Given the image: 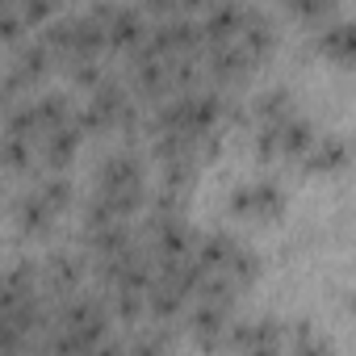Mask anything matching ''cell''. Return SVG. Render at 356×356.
<instances>
[{"label":"cell","instance_id":"obj_20","mask_svg":"<svg viewBox=\"0 0 356 356\" xmlns=\"http://www.w3.org/2000/svg\"><path fill=\"white\" fill-rule=\"evenodd\" d=\"M17 13H22V22H42V17H51L55 9H51V5H42V0H30V5H22Z\"/></svg>","mask_w":356,"mask_h":356},{"label":"cell","instance_id":"obj_4","mask_svg":"<svg viewBox=\"0 0 356 356\" xmlns=\"http://www.w3.org/2000/svg\"><path fill=\"white\" fill-rule=\"evenodd\" d=\"M210 67H214V76H218L222 84H239V80L248 76L252 59H248L235 42H222V47H210Z\"/></svg>","mask_w":356,"mask_h":356},{"label":"cell","instance_id":"obj_2","mask_svg":"<svg viewBox=\"0 0 356 356\" xmlns=\"http://www.w3.org/2000/svg\"><path fill=\"white\" fill-rule=\"evenodd\" d=\"M281 189L273 185V181H256V185H243V189H235V197H231V210H239V214H256V218H277L281 214Z\"/></svg>","mask_w":356,"mask_h":356},{"label":"cell","instance_id":"obj_16","mask_svg":"<svg viewBox=\"0 0 356 356\" xmlns=\"http://www.w3.org/2000/svg\"><path fill=\"white\" fill-rule=\"evenodd\" d=\"M0 163L5 168H30V143H22V138H0Z\"/></svg>","mask_w":356,"mask_h":356},{"label":"cell","instance_id":"obj_18","mask_svg":"<svg viewBox=\"0 0 356 356\" xmlns=\"http://www.w3.org/2000/svg\"><path fill=\"white\" fill-rule=\"evenodd\" d=\"M22 30H26L22 13H17V9H5V5H0V38H5V42H13Z\"/></svg>","mask_w":356,"mask_h":356},{"label":"cell","instance_id":"obj_10","mask_svg":"<svg viewBox=\"0 0 356 356\" xmlns=\"http://www.w3.org/2000/svg\"><path fill=\"white\" fill-rule=\"evenodd\" d=\"M343 163H348L343 138H323V147L310 151V168H314V172H335V168H343Z\"/></svg>","mask_w":356,"mask_h":356},{"label":"cell","instance_id":"obj_13","mask_svg":"<svg viewBox=\"0 0 356 356\" xmlns=\"http://www.w3.org/2000/svg\"><path fill=\"white\" fill-rule=\"evenodd\" d=\"M38 202L55 214L59 206H67V202H72V181H67V176H47L42 189H38Z\"/></svg>","mask_w":356,"mask_h":356},{"label":"cell","instance_id":"obj_6","mask_svg":"<svg viewBox=\"0 0 356 356\" xmlns=\"http://www.w3.org/2000/svg\"><path fill=\"white\" fill-rule=\"evenodd\" d=\"M76 147H80V130H76L72 122L47 130V163H51V168H67L72 155H76Z\"/></svg>","mask_w":356,"mask_h":356},{"label":"cell","instance_id":"obj_14","mask_svg":"<svg viewBox=\"0 0 356 356\" xmlns=\"http://www.w3.org/2000/svg\"><path fill=\"white\" fill-rule=\"evenodd\" d=\"M168 352V331H138L126 343V356H163Z\"/></svg>","mask_w":356,"mask_h":356},{"label":"cell","instance_id":"obj_11","mask_svg":"<svg viewBox=\"0 0 356 356\" xmlns=\"http://www.w3.org/2000/svg\"><path fill=\"white\" fill-rule=\"evenodd\" d=\"M318 47H323L327 55H335V59H352V47H356V34H352V26H348V22H339V26H331V30H323V38H318Z\"/></svg>","mask_w":356,"mask_h":356},{"label":"cell","instance_id":"obj_3","mask_svg":"<svg viewBox=\"0 0 356 356\" xmlns=\"http://www.w3.org/2000/svg\"><path fill=\"white\" fill-rule=\"evenodd\" d=\"M143 13L138 9H113L109 5V17H105V42L113 47H138L143 42Z\"/></svg>","mask_w":356,"mask_h":356},{"label":"cell","instance_id":"obj_9","mask_svg":"<svg viewBox=\"0 0 356 356\" xmlns=\"http://www.w3.org/2000/svg\"><path fill=\"white\" fill-rule=\"evenodd\" d=\"M51 218H55V214L38 202V193H30V197L17 202V227H22L26 235H42V231L51 227Z\"/></svg>","mask_w":356,"mask_h":356},{"label":"cell","instance_id":"obj_8","mask_svg":"<svg viewBox=\"0 0 356 356\" xmlns=\"http://www.w3.org/2000/svg\"><path fill=\"white\" fill-rule=\"evenodd\" d=\"M47 277H51V289H55V293H67V289H76V281H80V260H76L72 252H55V256L47 260Z\"/></svg>","mask_w":356,"mask_h":356},{"label":"cell","instance_id":"obj_22","mask_svg":"<svg viewBox=\"0 0 356 356\" xmlns=\"http://www.w3.org/2000/svg\"><path fill=\"white\" fill-rule=\"evenodd\" d=\"M0 105H5V88H0Z\"/></svg>","mask_w":356,"mask_h":356},{"label":"cell","instance_id":"obj_5","mask_svg":"<svg viewBox=\"0 0 356 356\" xmlns=\"http://www.w3.org/2000/svg\"><path fill=\"white\" fill-rule=\"evenodd\" d=\"M47 67H51V51H47L42 42H26V47L13 55V84H30V80H38Z\"/></svg>","mask_w":356,"mask_h":356},{"label":"cell","instance_id":"obj_17","mask_svg":"<svg viewBox=\"0 0 356 356\" xmlns=\"http://www.w3.org/2000/svg\"><path fill=\"white\" fill-rule=\"evenodd\" d=\"M67 72H72V80H76V84H92V88L105 80L97 59H72V67H67Z\"/></svg>","mask_w":356,"mask_h":356},{"label":"cell","instance_id":"obj_19","mask_svg":"<svg viewBox=\"0 0 356 356\" xmlns=\"http://www.w3.org/2000/svg\"><path fill=\"white\" fill-rule=\"evenodd\" d=\"M113 310L130 323V318H138L143 314V293H113Z\"/></svg>","mask_w":356,"mask_h":356},{"label":"cell","instance_id":"obj_21","mask_svg":"<svg viewBox=\"0 0 356 356\" xmlns=\"http://www.w3.org/2000/svg\"><path fill=\"white\" fill-rule=\"evenodd\" d=\"M243 356H281V348L277 343H264V348H248Z\"/></svg>","mask_w":356,"mask_h":356},{"label":"cell","instance_id":"obj_7","mask_svg":"<svg viewBox=\"0 0 356 356\" xmlns=\"http://www.w3.org/2000/svg\"><path fill=\"white\" fill-rule=\"evenodd\" d=\"M88 248H92L101 260L122 256V252H130V248H134V243H130V227H126V222H109L105 231H92V235H88Z\"/></svg>","mask_w":356,"mask_h":356},{"label":"cell","instance_id":"obj_1","mask_svg":"<svg viewBox=\"0 0 356 356\" xmlns=\"http://www.w3.org/2000/svg\"><path fill=\"white\" fill-rule=\"evenodd\" d=\"M189 331L197 335L202 348H214L218 339H227L231 331V306H218V302H197L189 310Z\"/></svg>","mask_w":356,"mask_h":356},{"label":"cell","instance_id":"obj_12","mask_svg":"<svg viewBox=\"0 0 356 356\" xmlns=\"http://www.w3.org/2000/svg\"><path fill=\"white\" fill-rule=\"evenodd\" d=\"M252 109L273 126V122H281V118H289V92L285 88H268V92H260L256 101H252Z\"/></svg>","mask_w":356,"mask_h":356},{"label":"cell","instance_id":"obj_15","mask_svg":"<svg viewBox=\"0 0 356 356\" xmlns=\"http://www.w3.org/2000/svg\"><path fill=\"white\" fill-rule=\"evenodd\" d=\"M289 356H335V352H331V343L323 335H314L306 323H298V335H293V352Z\"/></svg>","mask_w":356,"mask_h":356}]
</instances>
